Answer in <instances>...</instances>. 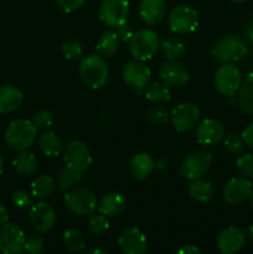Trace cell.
Instances as JSON below:
<instances>
[{
	"mask_svg": "<svg viewBox=\"0 0 253 254\" xmlns=\"http://www.w3.org/2000/svg\"><path fill=\"white\" fill-rule=\"evenodd\" d=\"M37 128L31 121L16 119L9 124L5 131L6 145L14 151L27 150L36 140Z\"/></svg>",
	"mask_w": 253,
	"mask_h": 254,
	"instance_id": "obj_1",
	"label": "cell"
},
{
	"mask_svg": "<svg viewBox=\"0 0 253 254\" xmlns=\"http://www.w3.org/2000/svg\"><path fill=\"white\" fill-rule=\"evenodd\" d=\"M160 45V39L155 31L141 29L134 32L128 41L129 54L138 61H148L158 52Z\"/></svg>",
	"mask_w": 253,
	"mask_h": 254,
	"instance_id": "obj_2",
	"label": "cell"
},
{
	"mask_svg": "<svg viewBox=\"0 0 253 254\" xmlns=\"http://www.w3.org/2000/svg\"><path fill=\"white\" fill-rule=\"evenodd\" d=\"M79 73L87 86L98 89L107 83L109 68L101 55H89L82 59L79 64Z\"/></svg>",
	"mask_w": 253,
	"mask_h": 254,
	"instance_id": "obj_3",
	"label": "cell"
},
{
	"mask_svg": "<svg viewBox=\"0 0 253 254\" xmlns=\"http://www.w3.org/2000/svg\"><path fill=\"white\" fill-rule=\"evenodd\" d=\"M248 46L243 39L236 35H227L218 40L211 50V55L221 64H236L247 55Z\"/></svg>",
	"mask_w": 253,
	"mask_h": 254,
	"instance_id": "obj_4",
	"label": "cell"
},
{
	"mask_svg": "<svg viewBox=\"0 0 253 254\" xmlns=\"http://www.w3.org/2000/svg\"><path fill=\"white\" fill-rule=\"evenodd\" d=\"M213 83L218 93L231 97L237 93L242 84V72L235 64H223L216 71Z\"/></svg>",
	"mask_w": 253,
	"mask_h": 254,
	"instance_id": "obj_5",
	"label": "cell"
},
{
	"mask_svg": "<svg viewBox=\"0 0 253 254\" xmlns=\"http://www.w3.org/2000/svg\"><path fill=\"white\" fill-rule=\"evenodd\" d=\"M64 205L67 210L78 216H87L94 212L98 201L96 195L88 189H74L64 195Z\"/></svg>",
	"mask_w": 253,
	"mask_h": 254,
	"instance_id": "obj_6",
	"label": "cell"
},
{
	"mask_svg": "<svg viewBox=\"0 0 253 254\" xmlns=\"http://www.w3.org/2000/svg\"><path fill=\"white\" fill-rule=\"evenodd\" d=\"M168 22L170 30L175 34H188L197 27L198 14L189 5H179L169 12Z\"/></svg>",
	"mask_w": 253,
	"mask_h": 254,
	"instance_id": "obj_7",
	"label": "cell"
},
{
	"mask_svg": "<svg viewBox=\"0 0 253 254\" xmlns=\"http://www.w3.org/2000/svg\"><path fill=\"white\" fill-rule=\"evenodd\" d=\"M128 15V0H103L99 7V19L112 29L126 24Z\"/></svg>",
	"mask_w": 253,
	"mask_h": 254,
	"instance_id": "obj_8",
	"label": "cell"
},
{
	"mask_svg": "<svg viewBox=\"0 0 253 254\" xmlns=\"http://www.w3.org/2000/svg\"><path fill=\"white\" fill-rule=\"evenodd\" d=\"M212 155L207 151L198 150L185 158L180 168V174L188 180L201 179L212 165Z\"/></svg>",
	"mask_w": 253,
	"mask_h": 254,
	"instance_id": "obj_9",
	"label": "cell"
},
{
	"mask_svg": "<svg viewBox=\"0 0 253 254\" xmlns=\"http://www.w3.org/2000/svg\"><path fill=\"white\" fill-rule=\"evenodd\" d=\"M63 160L68 168L84 173L91 166L92 155L83 141L72 140L63 149Z\"/></svg>",
	"mask_w": 253,
	"mask_h": 254,
	"instance_id": "obj_10",
	"label": "cell"
},
{
	"mask_svg": "<svg viewBox=\"0 0 253 254\" xmlns=\"http://www.w3.org/2000/svg\"><path fill=\"white\" fill-rule=\"evenodd\" d=\"M200 109L192 103H181L173 109L170 122L173 128L179 133H185L197 126L200 121Z\"/></svg>",
	"mask_w": 253,
	"mask_h": 254,
	"instance_id": "obj_11",
	"label": "cell"
},
{
	"mask_svg": "<svg viewBox=\"0 0 253 254\" xmlns=\"http://www.w3.org/2000/svg\"><path fill=\"white\" fill-rule=\"evenodd\" d=\"M25 233L14 223L0 226V252L5 254H19L24 252Z\"/></svg>",
	"mask_w": 253,
	"mask_h": 254,
	"instance_id": "obj_12",
	"label": "cell"
},
{
	"mask_svg": "<svg viewBox=\"0 0 253 254\" xmlns=\"http://www.w3.org/2000/svg\"><path fill=\"white\" fill-rule=\"evenodd\" d=\"M253 195V184L247 178L231 179L222 191L223 200L228 205H240L246 202Z\"/></svg>",
	"mask_w": 253,
	"mask_h": 254,
	"instance_id": "obj_13",
	"label": "cell"
},
{
	"mask_svg": "<svg viewBox=\"0 0 253 254\" xmlns=\"http://www.w3.org/2000/svg\"><path fill=\"white\" fill-rule=\"evenodd\" d=\"M124 82L126 86L135 91H141L146 88L151 78V71L146 64H143V61H131L124 64L123 71H122Z\"/></svg>",
	"mask_w": 253,
	"mask_h": 254,
	"instance_id": "obj_14",
	"label": "cell"
},
{
	"mask_svg": "<svg viewBox=\"0 0 253 254\" xmlns=\"http://www.w3.org/2000/svg\"><path fill=\"white\" fill-rule=\"evenodd\" d=\"M29 221L37 232H49L56 223L55 208L47 202H37L30 207Z\"/></svg>",
	"mask_w": 253,
	"mask_h": 254,
	"instance_id": "obj_15",
	"label": "cell"
},
{
	"mask_svg": "<svg viewBox=\"0 0 253 254\" xmlns=\"http://www.w3.org/2000/svg\"><path fill=\"white\" fill-rule=\"evenodd\" d=\"M118 245L126 254H144L148 250V240L139 228L124 230L118 237Z\"/></svg>",
	"mask_w": 253,
	"mask_h": 254,
	"instance_id": "obj_16",
	"label": "cell"
},
{
	"mask_svg": "<svg viewBox=\"0 0 253 254\" xmlns=\"http://www.w3.org/2000/svg\"><path fill=\"white\" fill-rule=\"evenodd\" d=\"M225 136L222 123L216 119H203L196 128V140L203 146H212L220 143Z\"/></svg>",
	"mask_w": 253,
	"mask_h": 254,
	"instance_id": "obj_17",
	"label": "cell"
},
{
	"mask_svg": "<svg viewBox=\"0 0 253 254\" xmlns=\"http://www.w3.org/2000/svg\"><path fill=\"white\" fill-rule=\"evenodd\" d=\"M245 243L246 233L235 226L225 228L217 237V248L223 254H235L240 252Z\"/></svg>",
	"mask_w": 253,
	"mask_h": 254,
	"instance_id": "obj_18",
	"label": "cell"
},
{
	"mask_svg": "<svg viewBox=\"0 0 253 254\" xmlns=\"http://www.w3.org/2000/svg\"><path fill=\"white\" fill-rule=\"evenodd\" d=\"M159 76L163 79L164 84L169 87H175V88H180V87L185 86L189 81V72L181 64L176 62L175 60H170L169 62L161 66Z\"/></svg>",
	"mask_w": 253,
	"mask_h": 254,
	"instance_id": "obj_19",
	"label": "cell"
},
{
	"mask_svg": "<svg viewBox=\"0 0 253 254\" xmlns=\"http://www.w3.org/2000/svg\"><path fill=\"white\" fill-rule=\"evenodd\" d=\"M126 206V200L123 193L118 191H111L101 198L98 202V210L106 217H116L123 213Z\"/></svg>",
	"mask_w": 253,
	"mask_h": 254,
	"instance_id": "obj_20",
	"label": "cell"
},
{
	"mask_svg": "<svg viewBox=\"0 0 253 254\" xmlns=\"http://www.w3.org/2000/svg\"><path fill=\"white\" fill-rule=\"evenodd\" d=\"M166 5L164 0H141L139 5V15L148 25L159 24L164 19Z\"/></svg>",
	"mask_w": 253,
	"mask_h": 254,
	"instance_id": "obj_21",
	"label": "cell"
},
{
	"mask_svg": "<svg viewBox=\"0 0 253 254\" xmlns=\"http://www.w3.org/2000/svg\"><path fill=\"white\" fill-rule=\"evenodd\" d=\"M24 94L17 87L11 84L0 86V114L12 113L21 106Z\"/></svg>",
	"mask_w": 253,
	"mask_h": 254,
	"instance_id": "obj_22",
	"label": "cell"
},
{
	"mask_svg": "<svg viewBox=\"0 0 253 254\" xmlns=\"http://www.w3.org/2000/svg\"><path fill=\"white\" fill-rule=\"evenodd\" d=\"M155 168V161L149 154L139 153L133 156L130 161V171L134 179L144 181L150 176Z\"/></svg>",
	"mask_w": 253,
	"mask_h": 254,
	"instance_id": "obj_23",
	"label": "cell"
},
{
	"mask_svg": "<svg viewBox=\"0 0 253 254\" xmlns=\"http://www.w3.org/2000/svg\"><path fill=\"white\" fill-rule=\"evenodd\" d=\"M37 145H39L40 150L49 158H57L61 155L63 151V145L62 141L60 140L59 136L56 135L55 131L47 130L44 131L41 135L37 139Z\"/></svg>",
	"mask_w": 253,
	"mask_h": 254,
	"instance_id": "obj_24",
	"label": "cell"
},
{
	"mask_svg": "<svg viewBox=\"0 0 253 254\" xmlns=\"http://www.w3.org/2000/svg\"><path fill=\"white\" fill-rule=\"evenodd\" d=\"M12 168L19 175L31 176L37 169V160L31 151H17V155L12 160Z\"/></svg>",
	"mask_w": 253,
	"mask_h": 254,
	"instance_id": "obj_25",
	"label": "cell"
},
{
	"mask_svg": "<svg viewBox=\"0 0 253 254\" xmlns=\"http://www.w3.org/2000/svg\"><path fill=\"white\" fill-rule=\"evenodd\" d=\"M188 192L191 198L198 202H207L213 196V186L210 181L196 179L188 185Z\"/></svg>",
	"mask_w": 253,
	"mask_h": 254,
	"instance_id": "obj_26",
	"label": "cell"
},
{
	"mask_svg": "<svg viewBox=\"0 0 253 254\" xmlns=\"http://www.w3.org/2000/svg\"><path fill=\"white\" fill-rule=\"evenodd\" d=\"M119 37L113 30H107L102 34L97 41L96 50L102 57H112L117 52L119 46Z\"/></svg>",
	"mask_w": 253,
	"mask_h": 254,
	"instance_id": "obj_27",
	"label": "cell"
},
{
	"mask_svg": "<svg viewBox=\"0 0 253 254\" xmlns=\"http://www.w3.org/2000/svg\"><path fill=\"white\" fill-rule=\"evenodd\" d=\"M55 188H56V183L54 179L50 175H40L31 183V195L34 197L40 198V200H45L49 198L50 196L54 193Z\"/></svg>",
	"mask_w": 253,
	"mask_h": 254,
	"instance_id": "obj_28",
	"label": "cell"
},
{
	"mask_svg": "<svg viewBox=\"0 0 253 254\" xmlns=\"http://www.w3.org/2000/svg\"><path fill=\"white\" fill-rule=\"evenodd\" d=\"M238 104L247 114H253V72L242 81L238 89Z\"/></svg>",
	"mask_w": 253,
	"mask_h": 254,
	"instance_id": "obj_29",
	"label": "cell"
},
{
	"mask_svg": "<svg viewBox=\"0 0 253 254\" xmlns=\"http://www.w3.org/2000/svg\"><path fill=\"white\" fill-rule=\"evenodd\" d=\"M160 47L169 60H178L183 57L186 52V45L181 39L176 36L168 37L161 42Z\"/></svg>",
	"mask_w": 253,
	"mask_h": 254,
	"instance_id": "obj_30",
	"label": "cell"
},
{
	"mask_svg": "<svg viewBox=\"0 0 253 254\" xmlns=\"http://www.w3.org/2000/svg\"><path fill=\"white\" fill-rule=\"evenodd\" d=\"M81 180L82 173L66 166V168L60 171L59 176H57V186L60 188V190L66 191L73 188L74 185H77Z\"/></svg>",
	"mask_w": 253,
	"mask_h": 254,
	"instance_id": "obj_31",
	"label": "cell"
},
{
	"mask_svg": "<svg viewBox=\"0 0 253 254\" xmlns=\"http://www.w3.org/2000/svg\"><path fill=\"white\" fill-rule=\"evenodd\" d=\"M63 243L64 247L69 251V252H81L84 250V238L79 231L69 228V230L64 231L63 233Z\"/></svg>",
	"mask_w": 253,
	"mask_h": 254,
	"instance_id": "obj_32",
	"label": "cell"
},
{
	"mask_svg": "<svg viewBox=\"0 0 253 254\" xmlns=\"http://www.w3.org/2000/svg\"><path fill=\"white\" fill-rule=\"evenodd\" d=\"M145 97L146 99H149L153 103H165V102H168L170 99V91L166 87V84L153 83L146 89Z\"/></svg>",
	"mask_w": 253,
	"mask_h": 254,
	"instance_id": "obj_33",
	"label": "cell"
},
{
	"mask_svg": "<svg viewBox=\"0 0 253 254\" xmlns=\"http://www.w3.org/2000/svg\"><path fill=\"white\" fill-rule=\"evenodd\" d=\"M109 222L103 213H91L88 220V230L93 235L102 236L108 231Z\"/></svg>",
	"mask_w": 253,
	"mask_h": 254,
	"instance_id": "obj_34",
	"label": "cell"
},
{
	"mask_svg": "<svg viewBox=\"0 0 253 254\" xmlns=\"http://www.w3.org/2000/svg\"><path fill=\"white\" fill-rule=\"evenodd\" d=\"M223 145H225L226 150L228 153L233 154V155H238L245 149V141H243L242 136L231 133L228 135H226L225 140H223Z\"/></svg>",
	"mask_w": 253,
	"mask_h": 254,
	"instance_id": "obj_35",
	"label": "cell"
},
{
	"mask_svg": "<svg viewBox=\"0 0 253 254\" xmlns=\"http://www.w3.org/2000/svg\"><path fill=\"white\" fill-rule=\"evenodd\" d=\"M31 122L37 129L46 130V129L51 128L52 124H54V114L47 109H41L35 114Z\"/></svg>",
	"mask_w": 253,
	"mask_h": 254,
	"instance_id": "obj_36",
	"label": "cell"
},
{
	"mask_svg": "<svg viewBox=\"0 0 253 254\" xmlns=\"http://www.w3.org/2000/svg\"><path fill=\"white\" fill-rule=\"evenodd\" d=\"M11 201L17 208L20 210H27L32 206V196L29 191L26 190H16L11 196Z\"/></svg>",
	"mask_w": 253,
	"mask_h": 254,
	"instance_id": "obj_37",
	"label": "cell"
},
{
	"mask_svg": "<svg viewBox=\"0 0 253 254\" xmlns=\"http://www.w3.org/2000/svg\"><path fill=\"white\" fill-rule=\"evenodd\" d=\"M237 169L247 179H253V154H245L237 159Z\"/></svg>",
	"mask_w": 253,
	"mask_h": 254,
	"instance_id": "obj_38",
	"label": "cell"
},
{
	"mask_svg": "<svg viewBox=\"0 0 253 254\" xmlns=\"http://www.w3.org/2000/svg\"><path fill=\"white\" fill-rule=\"evenodd\" d=\"M62 52L67 60H77L82 56V46L78 41H66L62 45Z\"/></svg>",
	"mask_w": 253,
	"mask_h": 254,
	"instance_id": "obj_39",
	"label": "cell"
},
{
	"mask_svg": "<svg viewBox=\"0 0 253 254\" xmlns=\"http://www.w3.org/2000/svg\"><path fill=\"white\" fill-rule=\"evenodd\" d=\"M45 250V243L44 240L41 237H37V236H31V237L26 238L25 240L24 245V252L30 253V254H39L44 252Z\"/></svg>",
	"mask_w": 253,
	"mask_h": 254,
	"instance_id": "obj_40",
	"label": "cell"
},
{
	"mask_svg": "<svg viewBox=\"0 0 253 254\" xmlns=\"http://www.w3.org/2000/svg\"><path fill=\"white\" fill-rule=\"evenodd\" d=\"M60 9L63 10L64 12H72L78 10L79 7L83 6L86 0H56Z\"/></svg>",
	"mask_w": 253,
	"mask_h": 254,
	"instance_id": "obj_41",
	"label": "cell"
},
{
	"mask_svg": "<svg viewBox=\"0 0 253 254\" xmlns=\"http://www.w3.org/2000/svg\"><path fill=\"white\" fill-rule=\"evenodd\" d=\"M148 117L153 123H164L168 121V112L161 108H153L149 112Z\"/></svg>",
	"mask_w": 253,
	"mask_h": 254,
	"instance_id": "obj_42",
	"label": "cell"
},
{
	"mask_svg": "<svg viewBox=\"0 0 253 254\" xmlns=\"http://www.w3.org/2000/svg\"><path fill=\"white\" fill-rule=\"evenodd\" d=\"M242 139L245 141V145H247L248 148L253 149V122L251 124H248L242 131Z\"/></svg>",
	"mask_w": 253,
	"mask_h": 254,
	"instance_id": "obj_43",
	"label": "cell"
},
{
	"mask_svg": "<svg viewBox=\"0 0 253 254\" xmlns=\"http://www.w3.org/2000/svg\"><path fill=\"white\" fill-rule=\"evenodd\" d=\"M116 32H117V35H118L119 40H122V41H124V42L129 41V40H130V37L133 36V34H134V32L131 31L130 27H129L126 24H124V25H122V26L117 27Z\"/></svg>",
	"mask_w": 253,
	"mask_h": 254,
	"instance_id": "obj_44",
	"label": "cell"
},
{
	"mask_svg": "<svg viewBox=\"0 0 253 254\" xmlns=\"http://www.w3.org/2000/svg\"><path fill=\"white\" fill-rule=\"evenodd\" d=\"M178 254H201V250L193 245H188L176 251Z\"/></svg>",
	"mask_w": 253,
	"mask_h": 254,
	"instance_id": "obj_45",
	"label": "cell"
},
{
	"mask_svg": "<svg viewBox=\"0 0 253 254\" xmlns=\"http://www.w3.org/2000/svg\"><path fill=\"white\" fill-rule=\"evenodd\" d=\"M9 222V212H7L6 208L0 203V226L5 225V223Z\"/></svg>",
	"mask_w": 253,
	"mask_h": 254,
	"instance_id": "obj_46",
	"label": "cell"
},
{
	"mask_svg": "<svg viewBox=\"0 0 253 254\" xmlns=\"http://www.w3.org/2000/svg\"><path fill=\"white\" fill-rule=\"evenodd\" d=\"M246 35H247V39L250 40L251 42H253V21L251 22L247 26V29H246Z\"/></svg>",
	"mask_w": 253,
	"mask_h": 254,
	"instance_id": "obj_47",
	"label": "cell"
},
{
	"mask_svg": "<svg viewBox=\"0 0 253 254\" xmlns=\"http://www.w3.org/2000/svg\"><path fill=\"white\" fill-rule=\"evenodd\" d=\"M86 253L87 254H91V253H94V254H107V252L104 250H99V248H89V250H86Z\"/></svg>",
	"mask_w": 253,
	"mask_h": 254,
	"instance_id": "obj_48",
	"label": "cell"
},
{
	"mask_svg": "<svg viewBox=\"0 0 253 254\" xmlns=\"http://www.w3.org/2000/svg\"><path fill=\"white\" fill-rule=\"evenodd\" d=\"M166 165H168V161H166V159H160V160H158L155 163V166L159 169L166 168Z\"/></svg>",
	"mask_w": 253,
	"mask_h": 254,
	"instance_id": "obj_49",
	"label": "cell"
},
{
	"mask_svg": "<svg viewBox=\"0 0 253 254\" xmlns=\"http://www.w3.org/2000/svg\"><path fill=\"white\" fill-rule=\"evenodd\" d=\"M247 235H248V237H250V238H253V226H251V227H248Z\"/></svg>",
	"mask_w": 253,
	"mask_h": 254,
	"instance_id": "obj_50",
	"label": "cell"
},
{
	"mask_svg": "<svg viewBox=\"0 0 253 254\" xmlns=\"http://www.w3.org/2000/svg\"><path fill=\"white\" fill-rule=\"evenodd\" d=\"M2 170H4V160H2L1 155H0V175L2 174Z\"/></svg>",
	"mask_w": 253,
	"mask_h": 254,
	"instance_id": "obj_51",
	"label": "cell"
},
{
	"mask_svg": "<svg viewBox=\"0 0 253 254\" xmlns=\"http://www.w3.org/2000/svg\"><path fill=\"white\" fill-rule=\"evenodd\" d=\"M250 205H251V207L253 208V195L251 196V198H250Z\"/></svg>",
	"mask_w": 253,
	"mask_h": 254,
	"instance_id": "obj_52",
	"label": "cell"
},
{
	"mask_svg": "<svg viewBox=\"0 0 253 254\" xmlns=\"http://www.w3.org/2000/svg\"><path fill=\"white\" fill-rule=\"evenodd\" d=\"M231 1H233V2H245V1H247V0H231Z\"/></svg>",
	"mask_w": 253,
	"mask_h": 254,
	"instance_id": "obj_53",
	"label": "cell"
}]
</instances>
